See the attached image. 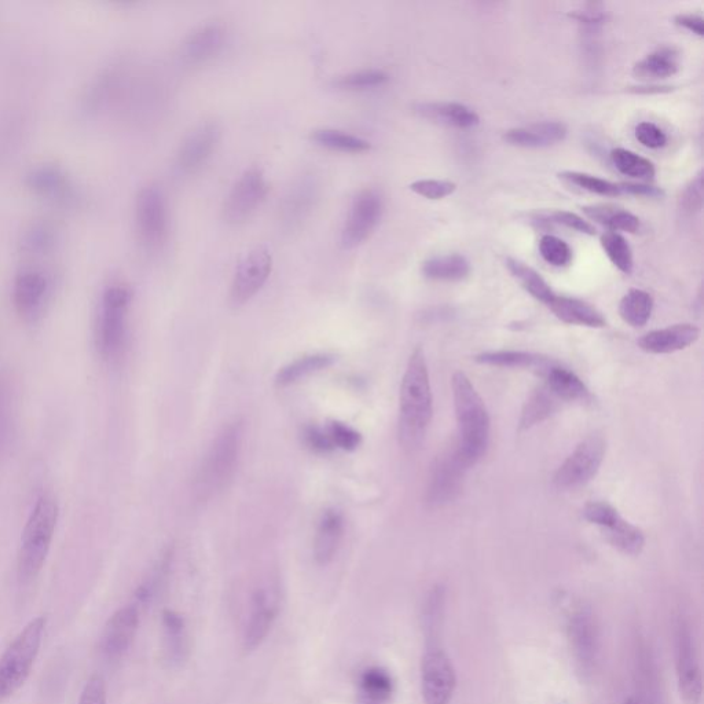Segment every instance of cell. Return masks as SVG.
Masks as SVG:
<instances>
[{"mask_svg": "<svg viewBox=\"0 0 704 704\" xmlns=\"http://www.w3.org/2000/svg\"><path fill=\"white\" fill-rule=\"evenodd\" d=\"M434 414L431 381L424 350L417 347L410 355L399 394L398 439L407 453L423 446Z\"/></svg>", "mask_w": 704, "mask_h": 704, "instance_id": "obj_1", "label": "cell"}, {"mask_svg": "<svg viewBox=\"0 0 704 704\" xmlns=\"http://www.w3.org/2000/svg\"><path fill=\"white\" fill-rule=\"evenodd\" d=\"M451 388L458 427V439L454 449L469 469L475 467L489 449L490 416L482 396L473 387L467 374L454 373Z\"/></svg>", "mask_w": 704, "mask_h": 704, "instance_id": "obj_2", "label": "cell"}, {"mask_svg": "<svg viewBox=\"0 0 704 704\" xmlns=\"http://www.w3.org/2000/svg\"><path fill=\"white\" fill-rule=\"evenodd\" d=\"M244 425L241 421L227 424L216 435L194 478V495L200 501L211 500L226 489L240 461Z\"/></svg>", "mask_w": 704, "mask_h": 704, "instance_id": "obj_3", "label": "cell"}, {"mask_svg": "<svg viewBox=\"0 0 704 704\" xmlns=\"http://www.w3.org/2000/svg\"><path fill=\"white\" fill-rule=\"evenodd\" d=\"M60 508L50 495H42L33 506L24 531H22L20 555H18V577L22 582H31L38 577L46 564Z\"/></svg>", "mask_w": 704, "mask_h": 704, "instance_id": "obj_4", "label": "cell"}, {"mask_svg": "<svg viewBox=\"0 0 704 704\" xmlns=\"http://www.w3.org/2000/svg\"><path fill=\"white\" fill-rule=\"evenodd\" d=\"M46 616L32 619L0 656V703L10 699L27 681L42 647Z\"/></svg>", "mask_w": 704, "mask_h": 704, "instance_id": "obj_5", "label": "cell"}, {"mask_svg": "<svg viewBox=\"0 0 704 704\" xmlns=\"http://www.w3.org/2000/svg\"><path fill=\"white\" fill-rule=\"evenodd\" d=\"M567 640L575 669L583 681L599 673L603 662V640L599 619L588 604L579 603L568 611Z\"/></svg>", "mask_w": 704, "mask_h": 704, "instance_id": "obj_6", "label": "cell"}, {"mask_svg": "<svg viewBox=\"0 0 704 704\" xmlns=\"http://www.w3.org/2000/svg\"><path fill=\"white\" fill-rule=\"evenodd\" d=\"M132 292L127 285L115 282L106 286L99 302L97 347L105 359L119 357L127 340V317Z\"/></svg>", "mask_w": 704, "mask_h": 704, "instance_id": "obj_7", "label": "cell"}, {"mask_svg": "<svg viewBox=\"0 0 704 704\" xmlns=\"http://www.w3.org/2000/svg\"><path fill=\"white\" fill-rule=\"evenodd\" d=\"M674 663L678 692L685 704H700L703 698V671L698 640L687 616L680 615L674 625Z\"/></svg>", "mask_w": 704, "mask_h": 704, "instance_id": "obj_8", "label": "cell"}, {"mask_svg": "<svg viewBox=\"0 0 704 704\" xmlns=\"http://www.w3.org/2000/svg\"><path fill=\"white\" fill-rule=\"evenodd\" d=\"M585 519L600 527L608 544L627 556H638L644 550L645 535L634 524L623 519L608 502H589L583 509Z\"/></svg>", "mask_w": 704, "mask_h": 704, "instance_id": "obj_9", "label": "cell"}, {"mask_svg": "<svg viewBox=\"0 0 704 704\" xmlns=\"http://www.w3.org/2000/svg\"><path fill=\"white\" fill-rule=\"evenodd\" d=\"M420 677L424 704L453 703L457 673L450 656L438 643H431L425 649Z\"/></svg>", "mask_w": 704, "mask_h": 704, "instance_id": "obj_10", "label": "cell"}, {"mask_svg": "<svg viewBox=\"0 0 704 704\" xmlns=\"http://www.w3.org/2000/svg\"><path fill=\"white\" fill-rule=\"evenodd\" d=\"M135 226L139 241L148 251H157L167 240V201L160 186L148 185L139 190L135 201Z\"/></svg>", "mask_w": 704, "mask_h": 704, "instance_id": "obj_11", "label": "cell"}, {"mask_svg": "<svg viewBox=\"0 0 704 704\" xmlns=\"http://www.w3.org/2000/svg\"><path fill=\"white\" fill-rule=\"evenodd\" d=\"M281 610V592L275 583H264L252 593L242 630V645L255 651L269 637Z\"/></svg>", "mask_w": 704, "mask_h": 704, "instance_id": "obj_12", "label": "cell"}, {"mask_svg": "<svg viewBox=\"0 0 704 704\" xmlns=\"http://www.w3.org/2000/svg\"><path fill=\"white\" fill-rule=\"evenodd\" d=\"M605 450H607V445H605L603 436L593 434L583 439L557 469L556 486L563 490L585 486L599 473L601 465H603Z\"/></svg>", "mask_w": 704, "mask_h": 704, "instance_id": "obj_13", "label": "cell"}, {"mask_svg": "<svg viewBox=\"0 0 704 704\" xmlns=\"http://www.w3.org/2000/svg\"><path fill=\"white\" fill-rule=\"evenodd\" d=\"M384 212V198L379 190L363 189L352 200L346 222L341 230V245L354 249L372 236Z\"/></svg>", "mask_w": 704, "mask_h": 704, "instance_id": "obj_14", "label": "cell"}, {"mask_svg": "<svg viewBox=\"0 0 704 704\" xmlns=\"http://www.w3.org/2000/svg\"><path fill=\"white\" fill-rule=\"evenodd\" d=\"M267 193L269 185L262 170L249 168L230 190L223 205V219L231 226L242 225L262 207Z\"/></svg>", "mask_w": 704, "mask_h": 704, "instance_id": "obj_15", "label": "cell"}, {"mask_svg": "<svg viewBox=\"0 0 704 704\" xmlns=\"http://www.w3.org/2000/svg\"><path fill=\"white\" fill-rule=\"evenodd\" d=\"M273 269V258L266 247L249 251L238 263L230 288V303L233 307L244 306L258 295Z\"/></svg>", "mask_w": 704, "mask_h": 704, "instance_id": "obj_16", "label": "cell"}, {"mask_svg": "<svg viewBox=\"0 0 704 704\" xmlns=\"http://www.w3.org/2000/svg\"><path fill=\"white\" fill-rule=\"evenodd\" d=\"M468 468L458 457L456 449L446 451L436 458L425 490V500L432 508H438L457 500L464 484L465 472Z\"/></svg>", "mask_w": 704, "mask_h": 704, "instance_id": "obj_17", "label": "cell"}, {"mask_svg": "<svg viewBox=\"0 0 704 704\" xmlns=\"http://www.w3.org/2000/svg\"><path fill=\"white\" fill-rule=\"evenodd\" d=\"M634 696L640 704H666L665 689L651 644L643 636L633 644Z\"/></svg>", "mask_w": 704, "mask_h": 704, "instance_id": "obj_18", "label": "cell"}, {"mask_svg": "<svg viewBox=\"0 0 704 704\" xmlns=\"http://www.w3.org/2000/svg\"><path fill=\"white\" fill-rule=\"evenodd\" d=\"M53 281L50 275L36 267L18 271L13 282V302L18 314L25 319L39 318L49 303Z\"/></svg>", "mask_w": 704, "mask_h": 704, "instance_id": "obj_19", "label": "cell"}, {"mask_svg": "<svg viewBox=\"0 0 704 704\" xmlns=\"http://www.w3.org/2000/svg\"><path fill=\"white\" fill-rule=\"evenodd\" d=\"M319 182L317 176L304 174L300 176L285 194L280 207V223L282 229L292 233L306 222L313 214L319 200Z\"/></svg>", "mask_w": 704, "mask_h": 704, "instance_id": "obj_20", "label": "cell"}, {"mask_svg": "<svg viewBox=\"0 0 704 704\" xmlns=\"http://www.w3.org/2000/svg\"><path fill=\"white\" fill-rule=\"evenodd\" d=\"M220 137H222V130L214 121H207L194 128L182 142L176 154V168L179 172L183 175H192L200 171L218 148Z\"/></svg>", "mask_w": 704, "mask_h": 704, "instance_id": "obj_21", "label": "cell"}, {"mask_svg": "<svg viewBox=\"0 0 704 704\" xmlns=\"http://www.w3.org/2000/svg\"><path fill=\"white\" fill-rule=\"evenodd\" d=\"M141 608L130 603L110 616L102 634L101 649L106 659L119 660L127 654L137 636Z\"/></svg>", "mask_w": 704, "mask_h": 704, "instance_id": "obj_22", "label": "cell"}, {"mask_svg": "<svg viewBox=\"0 0 704 704\" xmlns=\"http://www.w3.org/2000/svg\"><path fill=\"white\" fill-rule=\"evenodd\" d=\"M27 185L40 196L62 204L75 203L79 194L71 176L60 165L43 163L29 168L25 175Z\"/></svg>", "mask_w": 704, "mask_h": 704, "instance_id": "obj_23", "label": "cell"}, {"mask_svg": "<svg viewBox=\"0 0 704 704\" xmlns=\"http://www.w3.org/2000/svg\"><path fill=\"white\" fill-rule=\"evenodd\" d=\"M227 28L219 21L207 22L185 39L181 47L183 64L198 66L214 60L225 47Z\"/></svg>", "mask_w": 704, "mask_h": 704, "instance_id": "obj_24", "label": "cell"}, {"mask_svg": "<svg viewBox=\"0 0 704 704\" xmlns=\"http://www.w3.org/2000/svg\"><path fill=\"white\" fill-rule=\"evenodd\" d=\"M700 329L692 324H680L656 329L638 340V347L648 354H673L698 341Z\"/></svg>", "mask_w": 704, "mask_h": 704, "instance_id": "obj_25", "label": "cell"}, {"mask_svg": "<svg viewBox=\"0 0 704 704\" xmlns=\"http://www.w3.org/2000/svg\"><path fill=\"white\" fill-rule=\"evenodd\" d=\"M567 134L566 124L559 121H542L528 127L512 128L505 132L502 139L516 148L542 149L563 142Z\"/></svg>", "mask_w": 704, "mask_h": 704, "instance_id": "obj_26", "label": "cell"}, {"mask_svg": "<svg viewBox=\"0 0 704 704\" xmlns=\"http://www.w3.org/2000/svg\"><path fill=\"white\" fill-rule=\"evenodd\" d=\"M414 112L432 123L460 130L476 127L480 121L475 110L458 102H421L414 105Z\"/></svg>", "mask_w": 704, "mask_h": 704, "instance_id": "obj_27", "label": "cell"}, {"mask_svg": "<svg viewBox=\"0 0 704 704\" xmlns=\"http://www.w3.org/2000/svg\"><path fill=\"white\" fill-rule=\"evenodd\" d=\"M344 519L336 509H328L319 519L314 538V559L319 566H326L335 559L343 538Z\"/></svg>", "mask_w": 704, "mask_h": 704, "instance_id": "obj_28", "label": "cell"}, {"mask_svg": "<svg viewBox=\"0 0 704 704\" xmlns=\"http://www.w3.org/2000/svg\"><path fill=\"white\" fill-rule=\"evenodd\" d=\"M546 307L564 324L586 328H604L607 325L604 315L596 307L577 297L555 295Z\"/></svg>", "mask_w": 704, "mask_h": 704, "instance_id": "obj_29", "label": "cell"}, {"mask_svg": "<svg viewBox=\"0 0 704 704\" xmlns=\"http://www.w3.org/2000/svg\"><path fill=\"white\" fill-rule=\"evenodd\" d=\"M161 625L165 659L171 666H181L189 654V634L185 618L179 612L165 610Z\"/></svg>", "mask_w": 704, "mask_h": 704, "instance_id": "obj_30", "label": "cell"}, {"mask_svg": "<svg viewBox=\"0 0 704 704\" xmlns=\"http://www.w3.org/2000/svg\"><path fill=\"white\" fill-rule=\"evenodd\" d=\"M544 385L555 394L561 402L585 401L589 398V390L585 383L570 369L550 363L542 370Z\"/></svg>", "mask_w": 704, "mask_h": 704, "instance_id": "obj_31", "label": "cell"}, {"mask_svg": "<svg viewBox=\"0 0 704 704\" xmlns=\"http://www.w3.org/2000/svg\"><path fill=\"white\" fill-rule=\"evenodd\" d=\"M680 71V54L673 47H660L638 61L633 68V75L644 82H656L667 79Z\"/></svg>", "mask_w": 704, "mask_h": 704, "instance_id": "obj_32", "label": "cell"}, {"mask_svg": "<svg viewBox=\"0 0 704 704\" xmlns=\"http://www.w3.org/2000/svg\"><path fill=\"white\" fill-rule=\"evenodd\" d=\"M421 271L431 281L458 282L471 274V263L458 253H447L425 260Z\"/></svg>", "mask_w": 704, "mask_h": 704, "instance_id": "obj_33", "label": "cell"}, {"mask_svg": "<svg viewBox=\"0 0 704 704\" xmlns=\"http://www.w3.org/2000/svg\"><path fill=\"white\" fill-rule=\"evenodd\" d=\"M336 357L333 354H311L306 355L296 359L284 368L278 370L277 376H275V385L278 388H286L289 385L296 384L297 381L306 379V377L311 376V374L321 372V370L328 369L335 363Z\"/></svg>", "mask_w": 704, "mask_h": 704, "instance_id": "obj_34", "label": "cell"}, {"mask_svg": "<svg viewBox=\"0 0 704 704\" xmlns=\"http://www.w3.org/2000/svg\"><path fill=\"white\" fill-rule=\"evenodd\" d=\"M561 402L546 385H541L538 390L531 394L530 398L524 405L522 417H520V431L530 429L537 424H541L546 418L555 414L560 409Z\"/></svg>", "mask_w": 704, "mask_h": 704, "instance_id": "obj_35", "label": "cell"}, {"mask_svg": "<svg viewBox=\"0 0 704 704\" xmlns=\"http://www.w3.org/2000/svg\"><path fill=\"white\" fill-rule=\"evenodd\" d=\"M588 218L599 223V225L607 227L608 230L619 233L636 234L640 230L641 222L636 215L626 209L614 207V205H589L582 208Z\"/></svg>", "mask_w": 704, "mask_h": 704, "instance_id": "obj_36", "label": "cell"}, {"mask_svg": "<svg viewBox=\"0 0 704 704\" xmlns=\"http://www.w3.org/2000/svg\"><path fill=\"white\" fill-rule=\"evenodd\" d=\"M476 362L487 366H497V368H537L544 370L550 365L549 359L541 355L527 351L501 350L487 351L476 355Z\"/></svg>", "mask_w": 704, "mask_h": 704, "instance_id": "obj_37", "label": "cell"}, {"mask_svg": "<svg viewBox=\"0 0 704 704\" xmlns=\"http://www.w3.org/2000/svg\"><path fill=\"white\" fill-rule=\"evenodd\" d=\"M505 264L506 269L509 270L512 277L515 278V280L523 286V289H526L535 300L545 304V306H548V304L552 302L556 293L550 288L548 282L541 277V274L531 269L526 263L520 262V260L515 258L506 259Z\"/></svg>", "mask_w": 704, "mask_h": 704, "instance_id": "obj_38", "label": "cell"}, {"mask_svg": "<svg viewBox=\"0 0 704 704\" xmlns=\"http://www.w3.org/2000/svg\"><path fill=\"white\" fill-rule=\"evenodd\" d=\"M359 688L366 703L384 704L394 695L395 684L387 670L369 667L359 678Z\"/></svg>", "mask_w": 704, "mask_h": 704, "instance_id": "obj_39", "label": "cell"}, {"mask_svg": "<svg viewBox=\"0 0 704 704\" xmlns=\"http://www.w3.org/2000/svg\"><path fill=\"white\" fill-rule=\"evenodd\" d=\"M654 299L643 289H630L619 303V314L627 325L641 328L651 318Z\"/></svg>", "mask_w": 704, "mask_h": 704, "instance_id": "obj_40", "label": "cell"}, {"mask_svg": "<svg viewBox=\"0 0 704 704\" xmlns=\"http://www.w3.org/2000/svg\"><path fill=\"white\" fill-rule=\"evenodd\" d=\"M311 139L321 148L333 150V152L365 153L370 150V143L366 139L348 132L330 130V128L313 131Z\"/></svg>", "mask_w": 704, "mask_h": 704, "instance_id": "obj_41", "label": "cell"}, {"mask_svg": "<svg viewBox=\"0 0 704 704\" xmlns=\"http://www.w3.org/2000/svg\"><path fill=\"white\" fill-rule=\"evenodd\" d=\"M171 556V552L164 553L163 557L157 561L156 566L152 568V571L146 575L141 585L135 590L132 603L137 604L141 610L143 607H148L149 604H152L157 594H159L161 586H163L165 578H167L168 570H170Z\"/></svg>", "mask_w": 704, "mask_h": 704, "instance_id": "obj_42", "label": "cell"}, {"mask_svg": "<svg viewBox=\"0 0 704 704\" xmlns=\"http://www.w3.org/2000/svg\"><path fill=\"white\" fill-rule=\"evenodd\" d=\"M446 599V589L443 585L434 586V588L429 590L427 597H425L423 608L424 627L431 643H435V638L439 637L440 627H442L443 619H445Z\"/></svg>", "mask_w": 704, "mask_h": 704, "instance_id": "obj_43", "label": "cell"}, {"mask_svg": "<svg viewBox=\"0 0 704 704\" xmlns=\"http://www.w3.org/2000/svg\"><path fill=\"white\" fill-rule=\"evenodd\" d=\"M563 181L570 183L579 187V189L586 190V192L597 194V196L603 197H619L623 196V183H615L607 181V179L599 178V176H593L585 174V172L577 171H564L559 174Z\"/></svg>", "mask_w": 704, "mask_h": 704, "instance_id": "obj_44", "label": "cell"}, {"mask_svg": "<svg viewBox=\"0 0 704 704\" xmlns=\"http://www.w3.org/2000/svg\"><path fill=\"white\" fill-rule=\"evenodd\" d=\"M611 161L616 170L626 176L637 179H654L656 174L655 165L645 157L638 156L632 150L623 148L614 149L611 152Z\"/></svg>", "mask_w": 704, "mask_h": 704, "instance_id": "obj_45", "label": "cell"}, {"mask_svg": "<svg viewBox=\"0 0 704 704\" xmlns=\"http://www.w3.org/2000/svg\"><path fill=\"white\" fill-rule=\"evenodd\" d=\"M600 244L616 269L623 274H632L634 267L632 247L621 233L607 231L601 236Z\"/></svg>", "mask_w": 704, "mask_h": 704, "instance_id": "obj_46", "label": "cell"}, {"mask_svg": "<svg viewBox=\"0 0 704 704\" xmlns=\"http://www.w3.org/2000/svg\"><path fill=\"white\" fill-rule=\"evenodd\" d=\"M388 75L380 69H363V71L348 73L336 80L335 86L341 90L365 91L370 88L384 86Z\"/></svg>", "mask_w": 704, "mask_h": 704, "instance_id": "obj_47", "label": "cell"}, {"mask_svg": "<svg viewBox=\"0 0 704 704\" xmlns=\"http://www.w3.org/2000/svg\"><path fill=\"white\" fill-rule=\"evenodd\" d=\"M539 253L546 263L555 267H566L572 262V249L566 241L561 238L545 234L539 240Z\"/></svg>", "mask_w": 704, "mask_h": 704, "instance_id": "obj_48", "label": "cell"}, {"mask_svg": "<svg viewBox=\"0 0 704 704\" xmlns=\"http://www.w3.org/2000/svg\"><path fill=\"white\" fill-rule=\"evenodd\" d=\"M54 227L47 222L33 223L24 237H22V245L29 252H46L47 249L53 247L55 240Z\"/></svg>", "mask_w": 704, "mask_h": 704, "instance_id": "obj_49", "label": "cell"}, {"mask_svg": "<svg viewBox=\"0 0 704 704\" xmlns=\"http://www.w3.org/2000/svg\"><path fill=\"white\" fill-rule=\"evenodd\" d=\"M409 189L418 196L427 200H443L451 196L457 190V185L450 181H439V179H420L413 182Z\"/></svg>", "mask_w": 704, "mask_h": 704, "instance_id": "obj_50", "label": "cell"}, {"mask_svg": "<svg viewBox=\"0 0 704 704\" xmlns=\"http://www.w3.org/2000/svg\"><path fill=\"white\" fill-rule=\"evenodd\" d=\"M13 401L9 388L0 381V451L9 445L14 428Z\"/></svg>", "mask_w": 704, "mask_h": 704, "instance_id": "obj_51", "label": "cell"}, {"mask_svg": "<svg viewBox=\"0 0 704 704\" xmlns=\"http://www.w3.org/2000/svg\"><path fill=\"white\" fill-rule=\"evenodd\" d=\"M326 431H328L335 449L354 451L362 443V436L358 431H355L350 425L339 423V421L330 423Z\"/></svg>", "mask_w": 704, "mask_h": 704, "instance_id": "obj_52", "label": "cell"}, {"mask_svg": "<svg viewBox=\"0 0 704 704\" xmlns=\"http://www.w3.org/2000/svg\"><path fill=\"white\" fill-rule=\"evenodd\" d=\"M681 211L687 215H696L703 208V174L700 172L698 176L682 193L680 200Z\"/></svg>", "mask_w": 704, "mask_h": 704, "instance_id": "obj_53", "label": "cell"}, {"mask_svg": "<svg viewBox=\"0 0 704 704\" xmlns=\"http://www.w3.org/2000/svg\"><path fill=\"white\" fill-rule=\"evenodd\" d=\"M546 220L549 222L557 223V225H563L568 227V229L578 231V233L588 234V236H594L596 234V229L592 223L588 222L574 212L570 211H553L546 216Z\"/></svg>", "mask_w": 704, "mask_h": 704, "instance_id": "obj_54", "label": "cell"}, {"mask_svg": "<svg viewBox=\"0 0 704 704\" xmlns=\"http://www.w3.org/2000/svg\"><path fill=\"white\" fill-rule=\"evenodd\" d=\"M637 141L648 149H662L667 145V135L654 123L643 121L636 127Z\"/></svg>", "mask_w": 704, "mask_h": 704, "instance_id": "obj_55", "label": "cell"}, {"mask_svg": "<svg viewBox=\"0 0 704 704\" xmlns=\"http://www.w3.org/2000/svg\"><path fill=\"white\" fill-rule=\"evenodd\" d=\"M303 443L307 449L317 454H328L330 451L335 450L328 431L315 427V425H308V427L304 428Z\"/></svg>", "mask_w": 704, "mask_h": 704, "instance_id": "obj_56", "label": "cell"}, {"mask_svg": "<svg viewBox=\"0 0 704 704\" xmlns=\"http://www.w3.org/2000/svg\"><path fill=\"white\" fill-rule=\"evenodd\" d=\"M574 20L581 22L586 29H597L607 20V14L601 3H586L570 14Z\"/></svg>", "mask_w": 704, "mask_h": 704, "instance_id": "obj_57", "label": "cell"}, {"mask_svg": "<svg viewBox=\"0 0 704 704\" xmlns=\"http://www.w3.org/2000/svg\"><path fill=\"white\" fill-rule=\"evenodd\" d=\"M77 704H108L104 678L95 674L87 681Z\"/></svg>", "mask_w": 704, "mask_h": 704, "instance_id": "obj_58", "label": "cell"}, {"mask_svg": "<svg viewBox=\"0 0 704 704\" xmlns=\"http://www.w3.org/2000/svg\"><path fill=\"white\" fill-rule=\"evenodd\" d=\"M674 24L687 29V31L699 36V38L704 36V20L699 14H678V16L674 17Z\"/></svg>", "mask_w": 704, "mask_h": 704, "instance_id": "obj_59", "label": "cell"}, {"mask_svg": "<svg viewBox=\"0 0 704 704\" xmlns=\"http://www.w3.org/2000/svg\"><path fill=\"white\" fill-rule=\"evenodd\" d=\"M623 192L629 196L638 197H662L663 190L655 186L640 185V183H623Z\"/></svg>", "mask_w": 704, "mask_h": 704, "instance_id": "obj_60", "label": "cell"}, {"mask_svg": "<svg viewBox=\"0 0 704 704\" xmlns=\"http://www.w3.org/2000/svg\"><path fill=\"white\" fill-rule=\"evenodd\" d=\"M673 90L671 87H637V90H632L633 93H640V94H662V93H669V91Z\"/></svg>", "mask_w": 704, "mask_h": 704, "instance_id": "obj_61", "label": "cell"}, {"mask_svg": "<svg viewBox=\"0 0 704 704\" xmlns=\"http://www.w3.org/2000/svg\"><path fill=\"white\" fill-rule=\"evenodd\" d=\"M623 704H640V703H638L636 696L633 695V696H629V698H627L625 700V702H623Z\"/></svg>", "mask_w": 704, "mask_h": 704, "instance_id": "obj_62", "label": "cell"}]
</instances>
